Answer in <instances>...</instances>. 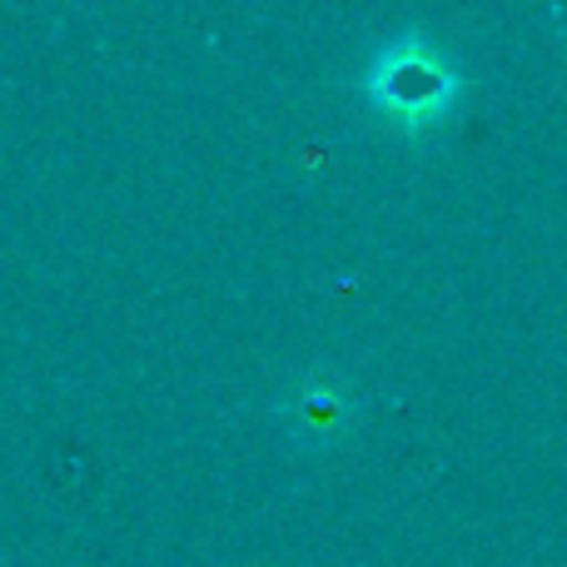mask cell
Listing matches in <instances>:
<instances>
[{
    "mask_svg": "<svg viewBox=\"0 0 567 567\" xmlns=\"http://www.w3.org/2000/svg\"><path fill=\"white\" fill-rule=\"evenodd\" d=\"M458 95H463V75L453 70V60L423 35L389 40V45L369 60V75H363V100L373 105V115L409 140L439 130L443 120L453 115Z\"/></svg>",
    "mask_w": 567,
    "mask_h": 567,
    "instance_id": "1",
    "label": "cell"
},
{
    "mask_svg": "<svg viewBox=\"0 0 567 567\" xmlns=\"http://www.w3.org/2000/svg\"><path fill=\"white\" fill-rule=\"evenodd\" d=\"M349 409H353V389L329 369H313L293 383L289 393V423L299 439L329 443L349 429Z\"/></svg>",
    "mask_w": 567,
    "mask_h": 567,
    "instance_id": "2",
    "label": "cell"
}]
</instances>
